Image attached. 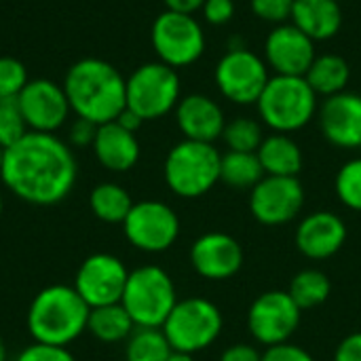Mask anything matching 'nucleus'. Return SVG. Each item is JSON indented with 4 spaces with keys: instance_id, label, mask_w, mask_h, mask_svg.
<instances>
[{
    "instance_id": "obj_1",
    "label": "nucleus",
    "mask_w": 361,
    "mask_h": 361,
    "mask_svg": "<svg viewBox=\"0 0 361 361\" xmlns=\"http://www.w3.org/2000/svg\"><path fill=\"white\" fill-rule=\"evenodd\" d=\"M0 178L25 203L49 207L61 203L76 184V159L53 133L27 131L4 148Z\"/></svg>"
},
{
    "instance_id": "obj_2",
    "label": "nucleus",
    "mask_w": 361,
    "mask_h": 361,
    "mask_svg": "<svg viewBox=\"0 0 361 361\" xmlns=\"http://www.w3.org/2000/svg\"><path fill=\"white\" fill-rule=\"evenodd\" d=\"M63 91L70 110L97 127L116 121L127 108V80L112 63L97 57L72 63L63 78Z\"/></svg>"
},
{
    "instance_id": "obj_3",
    "label": "nucleus",
    "mask_w": 361,
    "mask_h": 361,
    "mask_svg": "<svg viewBox=\"0 0 361 361\" xmlns=\"http://www.w3.org/2000/svg\"><path fill=\"white\" fill-rule=\"evenodd\" d=\"M89 311L74 286H49L30 302L27 332L34 343L68 347L87 330Z\"/></svg>"
},
{
    "instance_id": "obj_4",
    "label": "nucleus",
    "mask_w": 361,
    "mask_h": 361,
    "mask_svg": "<svg viewBox=\"0 0 361 361\" xmlns=\"http://www.w3.org/2000/svg\"><path fill=\"white\" fill-rule=\"evenodd\" d=\"M317 110V93L305 76H271L260 99L258 112L273 131L292 133L302 129Z\"/></svg>"
},
{
    "instance_id": "obj_5",
    "label": "nucleus",
    "mask_w": 361,
    "mask_h": 361,
    "mask_svg": "<svg viewBox=\"0 0 361 361\" xmlns=\"http://www.w3.org/2000/svg\"><path fill=\"white\" fill-rule=\"evenodd\" d=\"M220 161L214 144L182 140L165 159V182L178 197L199 199L220 182Z\"/></svg>"
},
{
    "instance_id": "obj_6",
    "label": "nucleus",
    "mask_w": 361,
    "mask_h": 361,
    "mask_svg": "<svg viewBox=\"0 0 361 361\" xmlns=\"http://www.w3.org/2000/svg\"><path fill=\"white\" fill-rule=\"evenodd\" d=\"M176 302V286L161 267L148 264L129 273L121 305L135 328H163Z\"/></svg>"
},
{
    "instance_id": "obj_7",
    "label": "nucleus",
    "mask_w": 361,
    "mask_h": 361,
    "mask_svg": "<svg viewBox=\"0 0 361 361\" xmlns=\"http://www.w3.org/2000/svg\"><path fill=\"white\" fill-rule=\"evenodd\" d=\"M222 324V313L214 302L205 298H186L176 302L161 330L173 351L195 355L216 343Z\"/></svg>"
},
{
    "instance_id": "obj_8",
    "label": "nucleus",
    "mask_w": 361,
    "mask_h": 361,
    "mask_svg": "<svg viewBox=\"0 0 361 361\" xmlns=\"http://www.w3.org/2000/svg\"><path fill=\"white\" fill-rule=\"evenodd\" d=\"M180 102V76L163 61L142 63L127 78V108L144 121L171 112Z\"/></svg>"
},
{
    "instance_id": "obj_9",
    "label": "nucleus",
    "mask_w": 361,
    "mask_h": 361,
    "mask_svg": "<svg viewBox=\"0 0 361 361\" xmlns=\"http://www.w3.org/2000/svg\"><path fill=\"white\" fill-rule=\"evenodd\" d=\"M150 40L159 61L176 70L195 63L205 51V32L201 23L192 15L176 11H165L154 19Z\"/></svg>"
},
{
    "instance_id": "obj_10",
    "label": "nucleus",
    "mask_w": 361,
    "mask_h": 361,
    "mask_svg": "<svg viewBox=\"0 0 361 361\" xmlns=\"http://www.w3.org/2000/svg\"><path fill=\"white\" fill-rule=\"evenodd\" d=\"M269 78L267 61L243 47L231 49L216 66V85L220 93L239 106L258 104Z\"/></svg>"
},
{
    "instance_id": "obj_11",
    "label": "nucleus",
    "mask_w": 361,
    "mask_h": 361,
    "mask_svg": "<svg viewBox=\"0 0 361 361\" xmlns=\"http://www.w3.org/2000/svg\"><path fill=\"white\" fill-rule=\"evenodd\" d=\"M127 241L148 254L169 250L180 235L178 214L161 201L133 203L131 212L123 222Z\"/></svg>"
},
{
    "instance_id": "obj_12",
    "label": "nucleus",
    "mask_w": 361,
    "mask_h": 361,
    "mask_svg": "<svg viewBox=\"0 0 361 361\" xmlns=\"http://www.w3.org/2000/svg\"><path fill=\"white\" fill-rule=\"evenodd\" d=\"M302 311L288 292L273 290L260 294L247 311V328L256 343L273 347L288 343L300 326Z\"/></svg>"
},
{
    "instance_id": "obj_13",
    "label": "nucleus",
    "mask_w": 361,
    "mask_h": 361,
    "mask_svg": "<svg viewBox=\"0 0 361 361\" xmlns=\"http://www.w3.org/2000/svg\"><path fill=\"white\" fill-rule=\"evenodd\" d=\"M129 271L121 258L112 254H93L76 271L74 290L89 309L116 305L123 298Z\"/></svg>"
},
{
    "instance_id": "obj_14",
    "label": "nucleus",
    "mask_w": 361,
    "mask_h": 361,
    "mask_svg": "<svg viewBox=\"0 0 361 361\" xmlns=\"http://www.w3.org/2000/svg\"><path fill=\"white\" fill-rule=\"evenodd\" d=\"M305 205V188L298 178L264 176L250 192L252 216L267 226L294 220Z\"/></svg>"
},
{
    "instance_id": "obj_15",
    "label": "nucleus",
    "mask_w": 361,
    "mask_h": 361,
    "mask_svg": "<svg viewBox=\"0 0 361 361\" xmlns=\"http://www.w3.org/2000/svg\"><path fill=\"white\" fill-rule=\"evenodd\" d=\"M17 102L27 129L40 133L57 131L72 112L63 85H57L49 78L27 80L23 91L17 95Z\"/></svg>"
},
{
    "instance_id": "obj_16",
    "label": "nucleus",
    "mask_w": 361,
    "mask_h": 361,
    "mask_svg": "<svg viewBox=\"0 0 361 361\" xmlns=\"http://www.w3.org/2000/svg\"><path fill=\"white\" fill-rule=\"evenodd\" d=\"M267 66L279 76H305L315 61V40L300 32L294 23L277 25L264 44Z\"/></svg>"
},
{
    "instance_id": "obj_17",
    "label": "nucleus",
    "mask_w": 361,
    "mask_h": 361,
    "mask_svg": "<svg viewBox=\"0 0 361 361\" xmlns=\"http://www.w3.org/2000/svg\"><path fill=\"white\" fill-rule=\"evenodd\" d=\"M190 264L201 277L224 281L241 271L243 247L226 233H205L190 247Z\"/></svg>"
},
{
    "instance_id": "obj_18",
    "label": "nucleus",
    "mask_w": 361,
    "mask_h": 361,
    "mask_svg": "<svg viewBox=\"0 0 361 361\" xmlns=\"http://www.w3.org/2000/svg\"><path fill=\"white\" fill-rule=\"evenodd\" d=\"M324 137L338 148H361V95L336 93L326 97L319 110Z\"/></svg>"
},
{
    "instance_id": "obj_19",
    "label": "nucleus",
    "mask_w": 361,
    "mask_h": 361,
    "mask_svg": "<svg viewBox=\"0 0 361 361\" xmlns=\"http://www.w3.org/2000/svg\"><path fill=\"white\" fill-rule=\"evenodd\" d=\"M347 241L345 222L332 212H315L307 216L296 231V245L311 260H326L341 252Z\"/></svg>"
},
{
    "instance_id": "obj_20",
    "label": "nucleus",
    "mask_w": 361,
    "mask_h": 361,
    "mask_svg": "<svg viewBox=\"0 0 361 361\" xmlns=\"http://www.w3.org/2000/svg\"><path fill=\"white\" fill-rule=\"evenodd\" d=\"M176 121L184 140L214 144L226 127L222 108L203 93L186 95L176 106Z\"/></svg>"
},
{
    "instance_id": "obj_21",
    "label": "nucleus",
    "mask_w": 361,
    "mask_h": 361,
    "mask_svg": "<svg viewBox=\"0 0 361 361\" xmlns=\"http://www.w3.org/2000/svg\"><path fill=\"white\" fill-rule=\"evenodd\" d=\"M95 159L110 171H129L140 159V142L135 133L123 129L116 121L99 125L93 140Z\"/></svg>"
},
{
    "instance_id": "obj_22",
    "label": "nucleus",
    "mask_w": 361,
    "mask_h": 361,
    "mask_svg": "<svg viewBox=\"0 0 361 361\" xmlns=\"http://www.w3.org/2000/svg\"><path fill=\"white\" fill-rule=\"evenodd\" d=\"M292 23L311 40L334 38L343 25L341 2L336 0H294Z\"/></svg>"
},
{
    "instance_id": "obj_23",
    "label": "nucleus",
    "mask_w": 361,
    "mask_h": 361,
    "mask_svg": "<svg viewBox=\"0 0 361 361\" xmlns=\"http://www.w3.org/2000/svg\"><path fill=\"white\" fill-rule=\"evenodd\" d=\"M256 154L264 176L296 178L302 169V150L288 133H273L264 137Z\"/></svg>"
},
{
    "instance_id": "obj_24",
    "label": "nucleus",
    "mask_w": 361,
    "mask_h": 361,
    "mask_svg": "<svg viewBox=\"0 0 361 361\" xmlns=\"http://www.w3.org/2000/svg\"><path fill=\"white\" fill-rule=\"evenodd\" d=\"M305 78L317 95L332 97L347 89V82L351 78V68L345 57L328 53L315 57Z\"/></svg>"
},
{
    "instance_id": "obj_25",
    "label": "nucleus",
    "mask_w": 361,
    "mask_h": 361,
    "mask_svg": "<svg viewBox=\"0 0 361 361\" xmlns=\"http://www.w3.org/2000/svg\"><path fill=\"white\" fill-rule=\"evenodd\" d=\"M87 330L97 341L112 345V343L127 341L133 334L135 324L129 317V313L125 311V307L121 302H116V305L91 309L89 319H87Z\"/></svg>"
},
{
    "instance_id": "obj_26",
    "label": "nucleus",
    "mask_w": 361,
    "mask_h": 361,
    "mask_svg": "<svg viewBox=\"0 0 361 361\" xmlns=\"http://www.w3.org/2000/svg\"><path fill=\"white\" fill-rule=\"evenodd\" d=\"M89 207L97 220L108 222V224H123L127 214L133 207V201L123 186L114 182H104L91 190Z\"/></svg>"
},
{
    "instance_id": "obj_27",
    "label": "nucleus",
    "mask_w": 361,
    "mask_h": 361,
    "mask_svg": "<svg viewBox=\"0 0 361 361\" xmlns=\"http://www.w3.org/2000/svg\"><path fill=\"white\" fill-rule=\"evenodd\" d=\"M264 178V169L256 152H235L228 150L222 154L220 161V182L228 184L231 188L245 190L254 188Z\"/></svg>"
},
{
    "instance_id": "obj_28",
    "label": "nucleus",
    "mask_w": 361,
    "mask_h": 361,
    "mask_svg": "<svg viewBox=\"0 0 361 361\" xmlns=\"http://www.w3.org/2000/svg\"><path fill=\"white\" fill-rule=\"evenodd\" d=\"M330 292H332L330 279L326 277V273L317 269H305L296 273L288 290V294L292 296V300L298 305L300 311H309L324 305L330 298Z\"/></svg>"
},
{
    "instance_id": "obj_29",
    "label": "nucleus",
    "mask_w": 361,
    "mask_h": 361,
    "mask_svg": "<svg viewBox=\"0 0 361 361\" xmlns=\"http://www.w3.org/2000/svg\"><path fill=\"white\" fill-rule=\"evenodd\" d=\"M173 349L161 328H135L127 338V361H167Z\"/></svg>"
},
{
    "instance_id": "obj_30",
    "label": "nucleus",
    "mask_w": 361,
    "mask_h": 361,
    "mask_svg": "<svg viewBox=\"0 0 361 361\" xmlns=\"http://www.w3.org/2000/svg\"><path fill=\"white\" fill-rule=\"evenodd\" d=\"M222 140L226 142L228 150H235V152H258L264 135H262V127H260L258 121L239 116V118L226 123V127L222 131Z\"/></svg>"
},
{
    "instance_id": "obj_31",
    "label": "nucleus",
    "mask_w": 361,
    "mask_h": 361,
    "mask_svg": "<svg viewBox=\"0 0 361 361\" xmlns=\"http://www.w3.org/2000/svg\"><path fill=\"white\" fill-rule=\"evenodd\" d=\"M334 188L343 205L353 212H361V159H353L341 167Z\"/></svg>"
},
{
    "instance_id": "obj_32",
    "label": "nucleus",
    "mask_w": 361,
    "mask_h": 361,
    "mask_svg": "<svg viewBox=\"0 0 361 361\" xmlns=\"http://www.w3.org/2000/svg\"><path fill=\"white\" fill-rule=\"evenodd\" d=\"M25 118L19 110L17 97H0V146L8 148L27 133Z\"/></svg>"
},
{
    "instance_id": "obj_33",
    "label": "nucleus",
    "mask_w": 361,
    "mask_h": 361,
    "mask_svg": "<svg viewBox=\"0 0 361 361\" xmlns=\"http://www.w3.org/2000/svg\"><path fill=\"white\" fill-rule=\"evenodd\" d=\"M27 80V70L19 59L0 57V97H17Z\"/></svg>"
},
{
    "instance_id": "obj_34",
    "label": "nucleus",
    "mask_w": 361,
    "mask_h": 361,
    "mask_svg": "<svg viewBox=\"0 0 361 361\" xmlns=\"http://www.w3.org/2000/svg\"><path fill=\"white\" fill-rule=\"evenodd\" d=\"M294 0H252V13L262 19L281 25L292 17Z\"/></svg>"
},
{
    "instance_id": "obj_35",
    "label": "nucleus",
    "mask_w": 361,
    "mask_h": 361,
    "mask_svg": "<svg viewBox=\"0 0 361 361\" xmlns=\"http://www.w3.org/2000/svg\"><path fill=\"white\" fill-rule=\"evenodd\" d=\"M15 361H76L74 355L66 347H55V345H42L34 343L25 347Z\"/></svg>"
},
{
    "instance_id": "obj_36",
    "label": "nucleus",
    "mask_w": 361,
    "mask_h": 361,
    "mask_svg": "<svg viewBox=\"0 0 361 361\" xmlns=\"http://www.w3.org/2000/svg\"><path fill=\"white\" fill-rule=\"evenodd\" d=\"M260 361H315L309 351H305L302 347L290 345V343H281V345H273L267 347V351L262 353Z\"/></svg>"
},
{
    "instance_id": "obj_37",
    "label": "nucleus",
    "mask_w": 361,
    "mask_h": 361,
    "mask_svg": "<svg viewBox=\"0 0 361 361\" xmlns=\"http://www.w3.org/2000/svg\"><path fill=\"white\" fill-rule=\"evenodd\" d=\"M203 17L212 25H224L235 15V2L233 0H205L203 4Z\"/></svg>"
},
{
    "instance_id": "obj_38",
    "label": "nucleus",
    "mask_w": 361,
    "mask_h": 361,
    "mask_svg": "<svg viewBox=\"0 0 361 361\" xmlns=\"http://www.w3.org/2000/svg\"><path fill=\"white\" fill-rule=\"evenodd\" d=\"M95 133H97V125L85 118H76V123L70 127V142L74 146H93Z\"/></svg>"
},
{
    "instance_id": "obj_39",
    "label": "nucleus",
    "mask_w": 361,
    "mask_h": 361,
    "mask_svg": "<svg viewBox=\"0 0 361 361\" xmlns=\"http://www.w3.org/2000/svg\"><path fill=\"white\" fill-rule=\"evenodd\" d=\"M334 361H361V332H353L336 347Z\"/></svg>"
},
{
    "instance_id": "obj_40",
    "label": "nucleus",
    "mask_w": 361,
    "mask_h": 361,
    "mask_svg": "<svg viewBox=\"0 0 361 361\" xmlns=\"http://www.w3.org/2000/svg\"><path fill=\"white\" fill-rule=\"evenodd\" d=\"M262 355L258 353L256 347L252 345H243V343H237L233 347H228L222 355L220 361H260Z\"/></svg>"
},
{
    "instance_id": "obj_41",
    "label": "nucleus",
    "mask_w": 361,
    "mask_h": 361,
    "mask_svg": "<svg viewBox=\"0 0 361 361\" xmlns=\"http://www.w3.org/2000/svg\"><path fill=\"white\" fill-rule=\"evenodd\" d=\"M167 11H176V13H184V15H192L195 11L203 8L205 0H163Z\"/></svg>"
},
{
    "instance_id": "obj_42",
    "label": "nucleus",
    "mask_w": 361,
    "mask_h": 361,
    "mask_svg": "<svg viewBox=\"0 0 361 361\" xmlns=\"http://www.w3.org/2000/svg\"><path fill=\"white\" fill-rule=\"evenodd\" d=\"M116 123L123 127V129H127V131H131V133H135L140 127H142V123H144V118L142 116H137L133 110H129V108H125L121 114H118V118H116Z\"/></svg>"
},
{
    "instance_id": "obj_43",
    "label": "nucleus",
    "mask_w": 361,
    "mask_h": 361,
    "mask_svg": "<svg viewBox=\"0 0 361 361\" xmlns=\"http://www.w3.org/2000/svg\"><path fill=\"white\" fill-rule=\"evenodd\" d=\"M167 361H195L192 360V355H188V353H178V351H173L171 353V357Z\"/></svg>"
},
{
    "instance_id": "obj_44",
    "label": "nucleus",
    "mask_w": 361,
    "mask_h": 361,
    "mask_svg": "<svg viewBox=\"0 0 361 361\" xmlns=\"http://www.w3.org/2000/svg\"><path fill=\"white\" fill-rule=\"evenodd\" d=\"M0 361H6V345H4L2 336H0Z\"/></svg>"
},
{
    "instance_id": "obj_45",
    "label": "nucleus",
    "mask_w": 361,
    "mask_h": 361,
    "mask_svg": "<svg viewBox=\"0 0 361 361\" xmlns=\"http://www.w3.org/2000/svg\"><path fill=\"white\" fill-rule=\"evenodd\" d=\"M2 157H4V148L0 146V169H2Z\"/></svg>"
},
{
    "instance_id": "obj_46",
    "label": "nucleus",
    "mask_w": 361,
    "mask_h": 361,
    "mask_svg": "<svg viewBox=\"0 0 361 361\" xmlns=\"http://www.w3.org/2000/svg\"><path fill=\"white\" fill-rule=\"evenodd\" d=\"M0 214H2V197H0Z\"/></svg>"
},
{
    "instance_id": "obj_47",
    "label": "nucleus",
    "mask_w": 361,
    "mask_h": 361,
    "mask_svg": "<svg viewBox=\"0 0 361 361\" xmlns=\"http://www.w3.org/2000/svg\"><path fill=\"white\" fill-rule=\"evenodd\" d=\"M336 2H345V0H336Z\"/></svg>"
}]
</instances>
